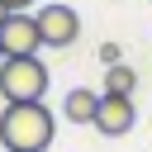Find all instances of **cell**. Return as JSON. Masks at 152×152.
Segmentation results:
<instances>
[{"label": "cell", "instance_id": "6da1fadb", "mask_svg": "<svg viewBox=\"0 0 152 152\" xmlns=\"http://www.w3.org/2000/svg\"><path fill=\"white\" fill-rule=\"evenodd\" d=\"M52 133H57V119L43 100L5 104V114H0V147L5 152H48Z\"/></svg>", "mask_w": 152, "mask_h": 152}, {"label": "cell", "instance_id": "7a4b0ae2", "mask_svg": "<svg viewBox=\"0 0 152 152\" xmlns=\"http://www.w3.org/2000/svg\"><path fill=\"white\" fill-rule=\"evenodd\" d=\"M48 66L43 57H5L0 62V100L5 104H33L48 95Z\"/></svg>", "mask_w": 152, "mask_h": 152}, {"label": "cell", "instance_id": "3957f363", "mask_svg": "<svg viewBox=\"0 0 152 152\" xmlns=\"http://www.w3.org/2000/svg\"><path fill=\"white\" fill-rule=\"evenodd\" d=\"M38 33H43V48H57V52H66L76 38H81V14L71 10V5H62V0H48V5H38Z\"/></svg>", "mask_w": 152, "mask_h": 152}, {"label": "cell", "instance_id": "277c9868", "mask_svg": "<svg viewBox=\"0 0 152 152\" xmlns=\"http://www.w3.org/2000/svg\"><path fill=\"white\" fill-rule=\"evenodd\" d=\"M0 48H5V57H38V48H43L38 19L33 14H10L5 28H0Z\"/></svg>", "mask_w": 152, "mask_h": 152}, {"label": "cell", "instance_id": "5b68a950", "mask_svg": "<svg viewBox=\"0 0 152 152\" xmlns=\"http://www.w3.org/2000/svg\"><path fill=\"white\" fill-rule=\"evenodd\" d=\"M133 124H138V104H133V95H100L95 128H100L104 138H124V133H133Z\"/></svg>", "mask_w": 152, "mask_h": 152}, {"label": "cell", "instance_id": "8992f818", "mask_svg": "<svg viewBox=\"0 0 152 152\" xmlns=\"http://www.w3.org/2000/svg\"><path fill=\"white\" fill-rule=\"evenodd\" d=\"M95 109H100V95H95L90 86H76V90H66V100H62V119H66V124H95Z\"/></svg>", "mask_w": 152, "mask_h": 152}, {"label": "cell", "instance_id": "52a82bcc", "mask_svg": "<svg viewBox=\"0 0 152 152\" xmlns=\"http://www.w3.org/2000/svg\"><path fill=\"white\" fill-rule=\"evenodd\" d=\"M133 90H138V71H133L128 62H119V66L104 71V90H100V95H133Z\"/></svg>", "mask_w": 152, "mask_h": 152}, {"label": "cell", "instance_id": "ba28073f", "mask_svg": "<svg viewBox=\"0 0 152 152\" xmlns=\"http://www.w3.org/2000/svg\"><path fill=\"white\" fill-rule=\"evenodd\" d=\"M100 62H104V66H119V62H124L119 43H100Z\"/></svg>", "mask_w": 152, "mask_h": 152}, {"label": "cell", "instance_id": "9c48e42d", "mask_svg": "<svg viewBox=\"0 0 152 152\" xmlns=\"http://www.w3.org/2000/svg\"><path fill=\"white\" fill-rule=\"evenodd\" d=\"M5 5H10V14H28V10L38 5V0H5Z\"/></svg>", "mask_w": 152, "mask_h": 152}, {"label": "cell", "instance_id": "30bf717a", "mask_svg": "<svg viewBox=\"0 0 152 152\" xmlns=\"http://www.w3.org/2000/svg\"><path fill=\"white\" fill-rule=\"evenodd\" d=\"M5 19H10V5H5V0H0V28H5Z\"/></svg>", "mask_w": 152, "mask_h": 152}, {"label": "cell", "instance_id": "8fae6325", "mask_svg": "<svg viewBox=\"0 0 152 152\" xmlns=\"http://www.w3.org/2000/svg\"><path fill=\"white\" fill-rule=\"evenodd\" d=\"M0 62H5V48H0Z\"/></svg>", "mask_w": 152, "mask_h": 152}]
</instances>
